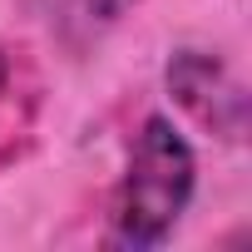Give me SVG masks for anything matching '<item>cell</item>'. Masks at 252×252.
<instances>
[{
    "mask_svg": "<svg viewBox=\"0 0 252 252\" xmlns=\"http://www.w3.org/2000/svg\"><path fill=\"white\" fill-rule=\"evenodd\" d=\"M193 188H198V158H193L188 139L163 114L144 119L129 168H124V183L114 193V213H109L114 242L134 247V252L168 242L178 218L193 203Z\"/></svg>",
    "mask_w": 252,
    "mask_h": 252,
    "instance_id": "6da1fadb",
    "label": "cell"
},
{
    "mask_svg": "<svg viewBox=\"0 0 252 252\" xmlns=\"http://www.w3.org/2000/svg\"><path fill=\"white\" fill-rule=\"evenodd\" d=\"M10 109V60H5V50H0V114Z\"/></svg>",
    "mask_w": 252,
    "mask_h": 252,
    "instance_id": "277c9868",
    "label": "cell"
},
{
    "mask_svg": "<svg viewBox=\"0 0 252 252\" xmlns=\"http://www.w3.org/2000/svg\"><path fill=\"white\" fill-rule=\"evenodd\" d=\"M129 5H134V0H79V15L89 25H109V20H119Z\"/></svg>",
    "mask_w": 252,
    "mask_h": 252,
    "instance_id": "3957f363",
    "label": "cell"
},
{
    "mask_svg": "<svg viewBox=\"0 0 252 252\" xmlns=\"http://www.w3.org/2000/svg\"><path fill=\"white\" fill-rule=\"evenodd\" d=\"M163 79H168V94L178 99V109H188L203 129H213L222 139H242L247 134V94L227 74L222 60H213L203 50H178L168 60Z\"/></svg>",
    "mask_w": 252,
    "mask_h": 252,
    "instance_id": "7a4b0ae2",
    "label": "cell"
}]
</instances>
